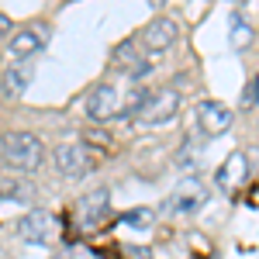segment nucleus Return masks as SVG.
Returning a JSON list of instances; mask_svg holds the SVG:
<instances>
[{"label": "nucleus", "instance_id": "1", "mask_svg": "<svg viewBox=\"0 0 259 259\" xmlns=\"http://www.w3.org/2000/svg\"><path fill=\"white\" fill-rule=\"evenodd\" d=\"M0 159L14 173L31 177V173H38L41 159H45V145L35 132H7L0 139Z\"/></svg>", "mask_w": 259, "mask_h": 259}, {"label": "nucleus", "instance_id": "2", "mask_svg": "<svg viewBox=\"0 0 259 259\" xmlns=\"http://www.w3.org/2000/svg\"><path fill=\"white\" fill-rule=\"evenodd\" d=\"M52 166L62 180H83L94 169V152L83 142H62L52 149Z\"/></svg>", "mask_w": 259, "mask_h": 259}, {"label": "nucleus", "instance_id": "3", "mask_svg": "<svg viewBox=\"0 0 259 259\" xmlns=\"http://www.w3.org/2000/svg\"><path fill=\"white\" fill-rule=\"evenodd\" d=\"M180 114V94L173 87H162V90H152L149 104L139 111V124L142 128H162V124H173Z\"/></svg>", "mask_w": 259, "mask_h": 259}, {"label": "nucleus", "instance_id": "4", "mask_svg": "<svg viewBox=\"0 0 259 259\" xmlns=\"http://www.w3.org/2000/svg\"><path fill=\"white\" fill-rule=\"evenodd\" d=\"M14 228H18L21 239L31 242V245H52L56 235H59L56 214H52V211H45V207H31L28 214H21V218L14 221Z\"/></svg>", "mask_w": 259, "mask_h": 259}, {"label": "nucleus", "instance_id": "5", "mask_svg": "<svg viewBox=\"0 0 259 259\" xmlns=\"http://www.w3.org/2000/svg\"><path fill=\"white\" fill-rule=\"evenodd\" d=\"M204 204H207V190H204V183L194 180V177H187L177 190H173V197L162 204V211H166V214H197Z\"/></svg>", "mask_w": 259, "mask_h": 259}, {"label": "nucleus", "instance_id": "6", "mask_svg": "<svg viewBox=\"0 0 259 259\" xmlns=\"http://www.w3.org/2000/svg\"><path fill=\"white\" fill-rule=\"evenodd\" d=\"M45 45H49V28H45V24H28V28H21V31H14V35L7 38V56L14 62L35 59Z\"/></svg>", "mask_w": 259, "mask_h": 259}, {"label": "nucleus", "instance_id": "7", "mask_svg": "<svg viewBox=\"0 0 259 259\" xmlns=\"http://www.w3.org/2000/svg\"><path fill=\"white\" fill-rule=\"evenodd\" d=\"M121 114V87L114 83H97L87 94V118L90 121H111Z\"/></svg>", "mask_w": 259, "mask_h": 259}, {"label": "nucleus", "instance_id": "8", "mask_svg": "<svg viewBox=\"0 0 259 259\" xmlns=\"http://www.w3.org/2000/svg\"><path fill=\"white\" fill-rule=\"evenodd\" d=\"M180 38V24L173 18H152L145 24V31L139 35V45L145 52H166V49H173Z\"/></svg>", "mask_w": 259, "mask_h": 259}, {"label": "nucleus", "instance_id": "9", "mask_svg": "<svg viewBox=\"0 0 259 259\" xmlns=\"http://www.w3.org/2000/svg\"><path fill=\"white\" fill-rule=\"evenodd\" d=\"M194 114H197V128L204 135H225L232 128V121H235L232 107L221 104V100H200Z\"/></svg>", "mask_w": 259, "mask_h": 259}, {"label": "nucleus", "instance_id": "10", "mask_svg": "<svg viewBox=\"0 0 259 259\" xmlns=\"http://www.w3.org/2000/svg\"><path fill=\"white\" fill-rule=\"evenodd\" d=\"M35 80V59H21V62H11L0 76V94L4 100H18L28 94V87Z\"/></svg>", "mask_w": 259, "mask_h": 259}, {"label": "nucleus", "instance_id": "11", "mask_svg": "<svg viewBox=\"0 0 259 259\" xmlns=\"http://www.w3.org/2000/svg\"><path fill=\"white\" fill-rule=\"evenodd\" d=\"M107 211H111V194L100 187L94 194L80 197V204H76V225L80 228H97L100 221L107 218Z\"/></svg>", "mask_w": 259, "mask_h": 259}, {"label": "nucleus", "instance_id": "12", "mask_svg": "<svg viewBox=\"0 0 259 259\" xmlns=\"http://www.w3.org/2000/svg\"><path fill=\"white\" fill-rule=\"evenodd\" d=\"M249 177V159H245V152H232L228 159L218 166V173H214V183H218V190H235L242 180Z\"/></svg>", "mask_w": 259, "mask_h": 259}, {"label": "nucleus", "instance_id": "13", "mask_svg": "<svg viewBox=\"0 0 259 259\" xmlns=\"http://www.w3.org/2000/svg\"><path fill=\"white\" fill-rule=\"evenodd\" d=\"M11 200V204H31L35 200V187L24 177H4L0 180V204Z\"/></svg>", "mask_w": 259, "mask_h": 259}, {"label": "nucleus", "instance_id": "14", "mask_svg": "<svg viewBox=\"0 0 259 259\" xmlns=\"http://www.w3.org/2000/svg\"><path fill=\"white\" fill-rule=\"evenodd\" d=\"M252 38H256V28H252V24L235 11V14L228 18V45L242 52V49H249V45H252Z\"/></svg>", "mask_w": 259, "mask_h": 259}, {"label": "nucleus", "instance_id": "15", "mask_svg": "<svg viewBox=\"0 0 259 259\" xmlns=\"http://www.w3.org/2000/svg\"><path fill=\"white\" fill-rule=\"evenodd\" d=\"M200 156H204V145H197V139H187V145L177 152V166L183 169V173H197L200 169Z\"/></svg>", "mask_w": 259, "mask_h": 259}, {"label": "nucleus", "instance_id": "16", "mask_svg": "<svg viewBox=\"0 0 259 259\" xmlns=\"http://www.w3.org/2000/svg\"><path fill=\"white\" fill-rule=\"evenodd\" d=\"M152 218H156L152 207H132V211H124L118 221L128 225V228H135V232H149V228H152Z\"/></svg>", "mask_w": 259, "mask_h": 259}, {"label": "nucleus", "instance_id": "17", "mask_svg": "<svg viewBox=\"0 0 259 259\" xmlns=\"http://www.w3.org/2000/svg\"><path fill=\"white\" fill-rule=\"evenodd\" d=\"M135 59H139V56H135V41H121L118 49H114V66H124V69H128Z\"/></svg>", "mask_w": 259, "mask_h": 259}, {"label": "nucleus", "instance_id": "18", "mask_svg": "<svg viewBox=\"0 0 259 259\" xmlns=\"http://www.w3.org/2000/svg\"><path fill=\"white\" fill-rule=\"evenodd\" d=\"M242 107H249V111L259 107V76L245 83V90H242Z\"/></svg>", "mask_w": 259, "mask_h": 259}, {"label": "nucleus", "instance_id": "19", "mask_svg": "<svg viewBox=\"0 0 259 259\" xmlns=\"http://www.w3.org/2000/svg\"><path fill=\"white\" fill-rule=\"evenodd\" d=\"M124 73H128V80H145V76L152 73V62H149V59H142V56H139V59L132 62V66H128Z\"/></svg>", "mask_w": 259, "mask_h": 259}, {"label": "nucleus", "instance_id": "20", "mask_svg": "<svg viewBox=\"0 0 259 259\" xmlns=\"http://www.w3.org/2000/svg\"><path fill=\"white\" fill-rule=\"evenodd\" d=\"M52 259H87V256H83V249H62V252H56Z\"/></svg>", "mask_w": 259, "mask_h": 259}, {"label": "nucleus", "instance_id": "21", "mask_svg": "<svg viewBox=\"0 0 259 259\" xmlns=\"http://www.w3.org/2000/svg\"><path fill=\"white\" fill-rule=\"evenodd\" d=\"M7 35H14V24L7 14H0V38H7Z\"/></svg>", "mask_w": 259, "mask_h": 259}, {"label": "nucleus", "instance_id": "22", "mask_svg": "<svg viewBox=\"0 0 259 259\" xmlns=\"http://www.w3.org/2000/svg\"><path fill=\"white\" fill-rule=\"evenodd\" d=\"M87 259H97V256H87Z\"/></svg>", "mask_w": 259, "mask_h": 259}, {"label": "nucleus", "instance_id": "23", "mask_svg": "<svg viewBox=\"0 0 259 259\" xmlns=\"http://www.w3.org/2000/svg\"><path fill=\"white\" fill-rule=\"evenodd\" d=\"M0 259H4V256H0ZM7 259H11V256H7Z\"/></svg>", "mask_w": 259, "mask_h": 259}]
</instances>
